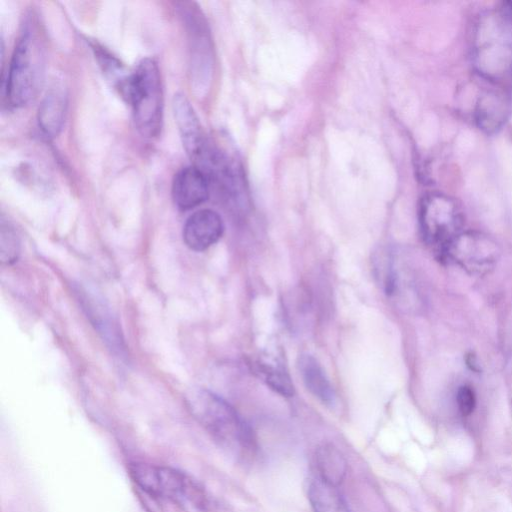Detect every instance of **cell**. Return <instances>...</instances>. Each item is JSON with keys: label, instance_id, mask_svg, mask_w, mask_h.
<instances>
[{"label": "cell", "instance_id": "1", "mask_svg": "<svg viewBox=\"0 0 512 512\" xmlns=\"http://www.w3.org/2000/svg\"><path fill=\"white\" fill-rule=\"evenodd\" d=\"M186 401L193 416L220 446L238 455L250 452L255 447L249 426L220 396L200 389L192 391Z\"/></svg>", "mask_w": 512, "mask_h": 512}, {"label": "cell", "instance_id": "2", "mask_svg": "<svg viewBox=\"0 0 512 512\" xmlns=\"http://www.w3.org/2000/svg\"><path fill=\"white\" fill-rule=\"evenodd\" d=\"M130 104L135 126L146 138L157 137L163 123V88L157 62L142 59L120 89Z\"/></svg>", "mask_w": 512, "mask_h": 512}, {"label": "cell", "instance_id": "3", "mask_svg": "<svg viewBox=\"0 0 512 512\" xmlns=\"http://www.w3.org/2000/svg\"><path fill=\"white\" fill-rule=\"evenodd\" d=\"M43 51L34 29L21 33L8 66L5 97L10 107L20 108L37 95L43 79Z\"/></svg>", "mask_w": 512, "mask_h": 512}, {"label": "cell", "instance_id": "4", "mask_svg": "<svg viewBox=\"0 0 512 512\" xmlns=\"http://www.w3.org/2000/svg\"><path fill=\"white\" fill-rule=\"evenodd\" d=\"M133 481L150 496L178 504L200 501V489L186 474L164 466L134 463L129 467Z\"/></svg>", "mask_w": 512, "mask_h": 512}, {"label": "cell", "instance_id": "5", "mask_svg": "<svg viewBox=\"0 0 512 512\" xmlns=\"http://www.w3.org/2000/svg\"><path fill=\"white\" fill-rule=\"evenodd\" d=\"M419 222L426 241L444 249L460 235L464 215L454 198L435 192L421 199Z\"/></svg>", "mask_w": 512, "mask_h": 512}, {"label": "cell", "instance_id": "6", "mask_svg": "<svg viewBox=\"0 0 512 512\" xmlns=\"http://www.w3.org/2000/svg\"><path fill=\"white\" fill-rule=\"evenodd\" d=\"M184 18L191 51V81L195 91L202 93L206 89L211 72L208 31L204 19L196 9L185 7Z\"/></svg>", "mask_w": 512, "mask_h": 512}, {"label": "cell", "instance_id": "7", "mask_svg": "<svg viewBox=\"0 0 512 512\" xmlns=\"http://www.w3.org/2000/svg\"><path fill=\"white\" fill-rule=\"evenodd\" d=\"M224 225L220 215L211 209L193 213L183 227V240L192 250L203 251L222 236Z\"/></svg>", "mask_w": 512, "mask_h": 512}, {"label": "cell", "instance_id": "8", "mask_svg": "<svg viewBox=\"0 0 512 512\" xmlns=\"http://www.w3.org/2000/svg\"><path fill=\"white\" fill-rule=\"evenodd\" d=\"M209 188L207 176L198 167H186L174 177L172 198L180 210H189L207 200Z\"/></svg>", "mask_w": 512, "mask_h": 512}, {"label": "cell", "instance_id": "9", "mask_svg": "<svg viewBox=\"0 0 512 512\" xmlns=\"http://www.w3.org/2000/svg\"><path fill=\"white\" fill-rule=\"evenodd\" d=\"M449 255L463 266L482 268L496 259V247L488 239L470 234H460L446 248Z\"/></svg>", "mask_w": 512, "mask_h": 512}, {"label": "cell", "instance_id": "10", "mask_svg": "<svg viewBox=\"0 0 512 512\" xmlns=\"http://www.w3.org/2000/svg\"><path fill=\"white\" fill-rule=\"evenodd\" d=\"M173 113L184 149L191 158L206 140L199 119L188 99L183 94L173 98Z\"/></svg>", "mask_w": 512, "mask_h": 512}, {"label": "cell", "instance_id": "11", "mask_svg": "<svg viewBox=\"0 0 512 512\" xmlns=\"http://www.w3.org/2000/svg\"><path fill=\"white\" fill-rule=\"evenodd\" d=\"M67 95L59 85L52 86L44 96L37 113L38 126L48 138L57 136L65 121Z\"/></svg>", "mask_w": 512, "mask_h": 512}, {"label": "cell", "instance_id": "12", "mask_svg": "<svg viewBox=\"0 0 512 512\" xmlns=\"http://www.w3.org/2000/svg\"><path fill=\"white\" fill-rule=\"evenodd\" d=\"M298 369L307 390L326 405L335 401L334 389L319 362L311 355L299 357Z\"/></svg>", "mask_w": 512, "mask_h": 512}, {"label": "cell", "instance_id": "13", "mask_svg": "<svg viewBox=\"0 0 512 512\" xmlns=\"http://www.w3.org/2000/svg\"><path fill=\"white\" fill-rule=\"evenodd\" d=\"M307 495L313 512H350L338 487L316 475L309 480Z\"/></svg>", "mask_w": 512, "mask_h": 512}, {"label": "cell", "instance_id": "14", "mask_svg": "<svg viewBox=\"0 0 512 512\" xmlns=\"http://www.w3.org/2000/svg\"><path fill=\"white\" fill-rule=\"evenodd\" d=\"M316 471L315 474L324 482L339 486L343 481L347 463L340 450L333 444H322L318 447L315 455Z\"/></svg>", "mask_w": 512, "mask_h": 512}, {"label": "cell", "instance_id": "15", "mask_svg": "<svg viewBox=\"0 0 512 512\" xmlns=\"http://www.w3.org/2000/svg\"><path fill=\"white\" fill-rule=\"evenodd\" d=\"M506 108L504 101L497 95H487L480 99L476 111V121L479 127L487 131L500 127L505 119Z\"/></svg>", "mask_w": 512, "mask_h": 512}, {"label": "cell", "instance_id": "16", "mask_svg": "<svg viewBox=\"0 0 512 512\" xmlns=\"http://www.w3.org/2000/svg\"><path fill=\"white\" fill-rule=\"evenodd\" d=\"M261 371L267 385L274 391L286 397H291L294 394L290 377L282 368L264 364Z\"/></svg>", "mask_w": 512, "mask_h": 512}, {"label": "cell", "instance_id": "17", "mask_svg": "<svg viewBox=\"0 0 512 512\" xmlns=\"http://www.w3.org/2000/svg\"><path fill=\"white\" fill-rule=\"evenodd\" d=\"M19 254V242L17 235L12 227L1 223L0 232V258L5 264H12L16 261Z\"/></svg>", "mask_w": 512, "mask_h": 512}, {"label": "cell", "instance_id": "18", "mask_svg": "<svg viewBox=\"0 0 512 512\" xmlns=\"http://www.w3.org/2000/svg\"><path fill=\"white\" fill-rule=\"evenodd\" d=\"M456 400L458 408L463 416H468L474 411L476 398L471 387L461 386L457 391Z\"/></svg>", "mask_w": 512, "mask_h": 512}, {"label": "cell", "instance_id": "19", "mask_svg": "<svg viewBox=\"0 0 512 512\" xmlns=\"http://www.w3.org/2000/svg\"><path fill=\"white\" fill-rule=\"evenodd\" d=\"M506 5H508V7L510 8V10H512V1H508V2H506Z\"/></svg>", "mask_w": 512, "mask_h": 512}]
</instances>
